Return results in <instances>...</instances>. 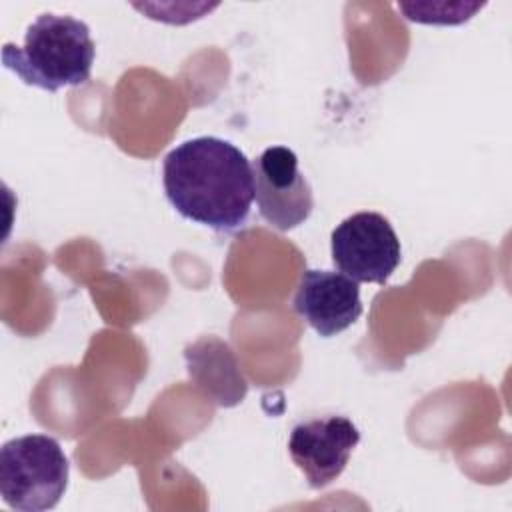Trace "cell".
<instances>
[{
	"label": "cell",
	"instance_id": "4",
	"mask_svg": "<svg viewBox=\"0 0 512 512\" xmlns=\"http://www.w3.org/2000/svg\"><path fill=\"white\" fill-rule=\"evenodd\" d=\"M334 266L354 282L384 284L402 260L400 240L378 212H356L344 218L330 236Z\"/></svg>",
	"mask_w": 512,
	"mask_h": 512
},
{
	"label": "cell",
	"instance_id": "6",
	"mask_svg": "<svg viewBox=\"0 0 512 512\" xmlns=\"http://www.w3.org/2000/svg\"><path fill=\"white\" fill-rule=\"evenodd\" d=\"M360 432L346 416H324L300 422L288 438V454L310 488H324L346 468Z\"/></svg>",
	"mask_w": 512,
	"mask_h": 512
},
{
	"label": "cell",
	"instance_id": "3",
	"mask_svg": "<svg viewBox=\"0 0 512 512\" xmlns=\"http://www.w3.org/2000/svg\"><path fill=\"white\" fill-rule=\"evenodd\" d=\"M68 472V458L52 436H18L0 448V494L14 510H52L66 492Z\"/></svg>",
	"mask_w": 512,
	"mask_h": 512
},
{
	"label": "cell",
	"instance_id": "5",
	"mask_svg": "<svg viewBox=\"0 0 512 512\" xmlns=\"http://www.w3.org/2000/svg\"><path fill=\"white\" fill-rule=\"evenodd\" d=\"M254 198L260 216L276 230L304 224L314 208L310 182L298 168V156L286 146H270L252 162Z\"/></svg>",
	"mask_w": 512,
	"mask_h": 512
},
{
	"label": "cell",
	"instance_id": "7",
	"mask_svg": "<svg viewBox=\"0 0 512 512\" xmlns=\"http://www.w3.org/2000/svg\"><path fill=\"white\" fill-rule=\"evenodd\" d=\"M292 306L324 338L344 332L362 316L358 282L332 270H304Z\"/></svg>",
	"mask_w": 512,
	"mask_h": 512
},
{
	"label": "cell",
	"instance_id": "1",
	"mask_svg": "<svg viewBox=\"0 0 512 512\" xmlns=\"http://www.w3.org/2000/svg\"><path fill=\"white\" fill-rule=\"evenodd\" d=\"M162 184L172 208L218 232L238 230L252 208V162L228 140L198 136L164 156Z\"/></svg>",
	"mask_w": 512,
	"mask_h": 512
},
{
	"label": "cell",
	"instance_id": "2",
	"mask_svg": "<svg viewBox=\"0 0 512 512\" xmlns=\"http://www.w3.org/2000/svg\"><path fill=\"white\" fill-rule=\"evenodd\" d=\"M96 46L86 22L68 14H40L24 32L22 46L6 42L2 64L24 84L56 92L90 78Z\"/></svg>",
	"mask_w": 512,
	"mask_h": 512
}]
</instances>
